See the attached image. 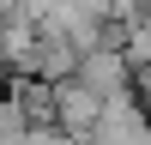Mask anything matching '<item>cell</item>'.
Listing matches in <instances>:
<instances>
[{"label": "cell", "mask_w": 151, "mask_h": 145, "mask_svg": "<svg viewBox=\"0 0 151 145\" xmlns=\"http://www.w3.org/2000/svg\"><path fill=\"white\" fill-rule=\"evenodd\" d=\"M103 91H91L85 79H60L55 85V127L67 133V139H91L97 121H103Z\"/></svg>", "instance_id": "obj_1"}, {"label": "cell", "mask_w": 151, "mask_h": 145, "mask_svg": "<svg viewBox=\"0 0 151 145\" xmlns=\"http://www.w3.org/2000/svg\"><path fill=\"white\" fill-rule=\"evenodd\" d=\"M91 139L97 145H151V115L133 103V91H121L103 103V121H97Z\"/></svg>", "instance_id": "obj_2"}, {"label": "cell", "mask_w": 151, "mask_h": 145, "mask_svg": "<svg viewBox=\"0 0 151 145\" xmlns=\"http://www.w3.org/2000/svg\"><path fill=\"white\" fill-rule=\"evenodd\" d=\"M79 79L91 85V91H103V97H121L127 91V60L109 55V48H91V55L79 60Z\"/></svg>", "instance_id": "obj_3"}]
</instances>
